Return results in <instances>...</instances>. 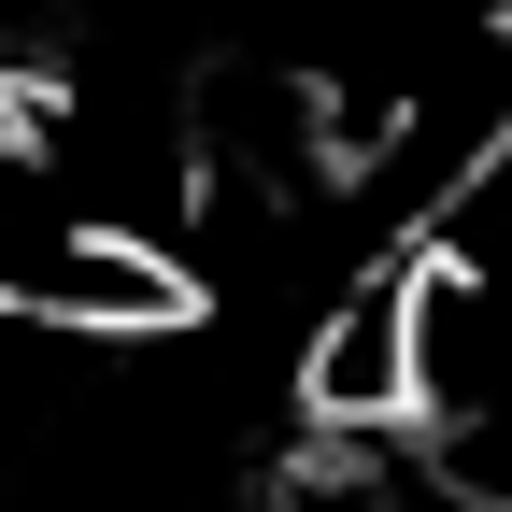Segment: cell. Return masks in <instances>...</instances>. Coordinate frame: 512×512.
I'll return each mask as SVG.
<instances>
[{
	"label": "cell",
	"instance_id": "6da1fadb",
	"mask_svg": "<svg viewBox=\"0 0 512 512\" xmlns=\"http://www.w3.org/2000/svg\"><path fill=\"white\" fill-rule=\"evenodd\" d=\"M299 413L313 427H413V256H370L328 285L299 342Z\"/></svg>",
	"mask_w": 512,
	"mask_h": 512
},
{
	"label": "cell",
	"instance_id": "7a4b0ae2",
	"mask_svg": "<svg viewBox=\"0 0 512 512\" xmlns=\"http://www.w3.org/2000/svg\"><path fill=\"white\" fill-rule=\"evenodd\" d=\"M498 15H512V0H498Z\"/></svg>",
	"mask_w": 512,
	"mask_h": 512
}]
</instances>
